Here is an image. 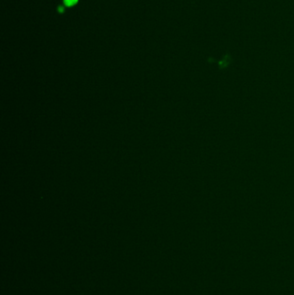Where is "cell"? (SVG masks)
Wrapping results in <instances>:
<instances>
[{
	"label": "cell",
	"instance_id": "1",
	"mask_svg": "<svg viewBox=\"0 0 294 295\" xmlns=\"http://www.w3.org/2000/svg\"><path fill=\"white\" fill-rule=\"evenodd\" d=\"M78 0H66V4L68 5H72L75 2H77Z\"/></svg>",
	"mask_w": 294,
	"mask_h": 295
},
{
	"label": "cell",
	"instance_id": "2",
	"mask_svg": "<svg viewBox=\"0 0 294 295\" xmlns=\"http://www.w3.org/2000/svg\"><path fill=\"white\" fill-rule=\"evenodd\" d=\"M63 10H64V9H63V8H61V7L60 8V9H59V11H60V12H63Z\"/></svg>",
	"mask_w": 294,
	"mask_h": 295
}]
</instances>
